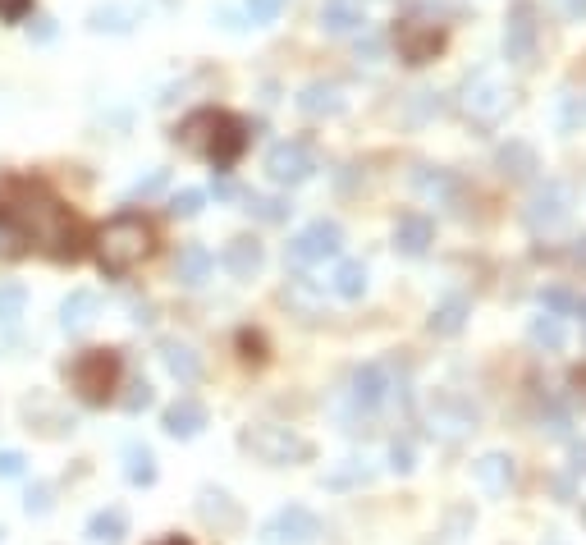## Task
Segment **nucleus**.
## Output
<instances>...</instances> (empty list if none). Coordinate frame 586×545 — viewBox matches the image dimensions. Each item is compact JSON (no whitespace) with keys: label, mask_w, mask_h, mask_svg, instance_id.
<instances>
[{"label":"nucleus","mask_w":586,"mask_h":545,"mask_svg":"<svg viewBox=\"0 0 586 545\" xmlns=\"http://www.w3.org/2000/svg\"><path fill=\"white\" fill-rule=\"evenodd\" d=\"M152 248H156V229L142 216H115L97 234V262H101V271L115 275V280L147 262Z\"/></svg>","instance_id":"1"},{"label":"nucleus","mask_w":586,"mask_h":545,"mask_svg":"<svg viewBox=\"0 0 586 545\" xmlns=\"http://www.w3.org/2000/svg\"><path fill=\"white\" fill-rule=\"evenodd\" d=\"M458 110H463L472 124H481V129H495V124L513 110V88L500 74L477 69V74H467L463 88H458Z\"/></svg>","instance_id":"2"},{"label":"nucleus","mask_w":586,"mask_h":545,"mask_svg":"<svg viewBox=\"0 0 586 545\" xmlns=\"http://www.w3.org/2000/svg\"><path fill=\"white\" fill-rule=\"evenodd\" d=\"M120 353L115 349H83L74 358V367H69V381H74L78 399L92 408H101L115 394V385H120Z\"/></svg>","instance_id":"3"},{"label":"nucleus","mask_w":586,"mask_h":545,"mask_svg":"<svg viewBox=\"0 0 586 545\" xmlns=\"http://www.w3.org/2000/svg\"><path fill=\"white\" fill-rule=\"evenodd\" d=\"M243 449H252V454H257L261 463H271V468L307 463V458L316 454L312 440H303L298 431H289V426H271V422H261V426H252V431H243Z\"/></svg>","instance_id":"4"},{"label":"nucleus","mask_w":586,"mask_h":545,"mask_svg":"<svg viewBox=\"0 0 586 545\" xmlns=\"http://www.w3.org/2000/svg\"><path fill=\"white\" fill-rule=\"evenodd\" d=\"M536 42H541V23H536V5L532 0H513L509 19H504V60L509 65H532L536 60Z\"/></svg>","instance_id":"5"},{"label":"nucleus","mask_w":586,"mask_h":545,"mask_svg":"<svg viewBox=\"0 0 586 545\" xmlns=\"http://www.w3.org/2000/svg\"><path fill=\"white\" fill-rule=\"evenodd\" d=\"M568 216H573V188H568L564 179H545L532 193V202H527V225H532V234H554L559 225H568Z\"/></svg>","instance_id":"6"},{"label":"nucleus","mask_w":586,"mask_h":545,"mask_svg":"<svg viewBox=\"0 0 586 545\" xmlns=\"http://www.w3.org/2000/svg\"><path fill=\"white\" fill-rule=\"evenodd\" d=\"M339 252H344V229L335 220H312L298 239H289L293 266H316V262H326V257H339Z\"/></svg>","instance_id":"7"},{"label":"nucleus","mask_w":586,"mask_h":545,"mask_svg":"<svg viewBox=\"0 0 586 545\" xmlns=\"http://www.w3.org/2000/svg\"><path fill=\"white\" fill-rule=\"evenodd\" d=\"M266 175L275 184L293 188V184H307L316 175V156L307 142H275L271 152H266Z\"/></svg>","instance_id":"8"},{"label":"nucleus","mask_w":586,"mask_h":545,"mask_svg":"<svg viewBox=\"0 0 586 545\" xmlns=\"http://www.w3.org/2000/svg\"><path fill=\"white\" fill-rule=\"evenodd\" d=\"M266 536L280 545H312L321 536V518L312 509H303V504H284L271 523H266Z\"/></svg>","instance_id":"9"},{"label":"nucleus","mask_w":586,"mask_h":545,"mask_svg":"<svg viewBox=\"0 0 586 545\" xmlns=\"http://www.w3.org/2000/svg\"><path fill=\"white\" fill-rule=\"evenodd\" d=\"M477 426V408L467 404V399H454V394H440L431 404V431L445 440H463L467 431Z\"/></svg>","instance_id":"10"},{"label":"nucleus","mask_w":586,"mask_h":545,"mask_svg":"<svg viewBox=\"0 0 586 545\" xmlns=\"http://www.w3.org/2000/svg\"><path fill=\"white\" fill-rule=\"evenodd\" d=\"M394 42H399V55L408 60V65H426V60H435V55H440L445 33H440V28H431V23L408 19L399 33H394Z\"/></svg>","instance_id":"11"},{"label":"nucleus","mask_w":586,"mask_h":545,"mask_svg":"<svg viewBox=\"0 0 586 545\" xmlns=\"http://www.w3.org/2000/svg\"><path fill=\"white\" fill-rule=\"evenodd\" d=\"M472 477H477V486L486 495H509L513 481H518V463H513V454H504V449H490V454H481L477 463H472Z\"/></svg>","instance_id":"12"},{"label":"nucleus","mask_w":586,"mask_h":545,"mask_svg":"<svg viewBox=\"0 0 586 545\" xmlns=\"http://www.w3.org/2000/svg\"><path fill=\"white\" fill-rule=\"evenodd\" d=\"M243 147H248L243 124L234 120V115H216V129H211V142H207V161L216 165V170H229V165L243 156Z\"/></svg>","instance_id":"13"},{"label":"nucleus","mask_w":586,"mask_h":545,"mask_svg":"<svg viewBox=\"0 0 586 545\" xmlns=\"http://www.w3.org/2000/svg\"><path fill=\"white\" fill-rule=\"evenodd\" d=\"M207 404L202 399H193V394H184V399H174L170 408H165V417H161V426L170 431L174 440H193V436H202L207 431Z\"/></svg>","instance_id":"14"},{"label":"nucleus","mask_w":586,"mask_h":545,"mask_svg":"<svg viewBox=\"0 0 586 545\" xmlns=\"http://www.w3.org/2000/svg\"><path fill=\"white\" fill-rule=\"evenodd\" d=\"M435 243V220L422 211H408V216L394 220V248L403 257H426V248Z\"/></svg>","instance_id":"15"},{"label":"nucleus","mask_w":586,"mask_h":545,"mask_svg":"<svg viewBox=\"0 0 586 545\" xmlns=\"http://www.w3.org/2000/svg\"><path fill=\"white\" fill-rule=\"evenodd\" d=\"M353 404L362 408V413H376L380 404H385V394H390V371L380 367V362H367V367L353 371Z\"/></svg>","instance_id":"16"},{"label":"nucleus","mask_w":586,"mask_h":545,"mask_svg":"<svg viewBox=\"0 0 586 545\" xmlns=\"http://www.w3.org/2000/svg\"><path fill=\"white\" fill-rule=\"evenodd\" d=\"M413 188H417V197H426V202H435V207H454V202H458L454 170H440V165H417V170H413Z\"/></svg>","instance_id":"17"},{"label":"nucleus","mask_w":586,"mask_h":545,"mask_svg":"<svg viewBox=\"0 0 586 545\" xmlns=\"http://www.w3.org/2000/svg\"><path fill=\"white\" fill-rule=\"evenodd\" d=\"M220 266H225L234 280H252V275L266 266V248H261L257 239H248V234H243V239H229V243H225V257H220Z\"/></svg>","instance_id":"18"},{"label":"nucleus","mask_w":586,"mask_h":545,"mask_svg":"<svg viewBox=\"0 0 586 545\" xmlns=\"http://www.w3.org/2000/svg\"><path fill=\"white\" fill-rule=\"evenodd\" d=\"M495 165H500V175L513 179V184H522V179H532L536 170H541V161H536V147L532 142H522V138H509L495 152Z\"/></svg>","instance_id":"19"},{"label":"nucleus","mask_w":586,"mask_h":545,"mask_svg":"<svg viewBox=\"0 0 586 545\" xmlns=\"http://www.w3.org/2000/svg\"><path fill=\"white\" fill-rule=\"evenodd\" d=\"M321 28L330 37H348V33H362L367 28V10L358 0H326L321 5Z\"/></svg>","instance_id":"20"},{"label":"nucleus","mask_w":586,"mask_h":545,"mask_svg":"<svg viewBox=\"0 0 586 545\" xmlns=\"http://www.w3.org/2000/svg\"><path fill=\"white\" fill-rule=\"evenodd\" d=\"M211 271H216V257H211V248H202V243H188V248H179V257H174V275H179V284H188V289L207 284Z\"/></svg>","instance_id":"21"},{"label":"nucleus","mask_w":586,"mask_h":545,"mask_svg":"<svg viewBox=\"0 0 586 545\" xmlns=\"http://www.w3.org/2000/svg\"><path fill=\"white\" fill-rule=\"evenodd\" d=\"M87 28H92V33L124 37V33H133V28H138V10H133V5H124V0H106V5H97V10L87 14Z\"/></svg>","instance_id":"22"},{"label":"nucleus","mask_w":586,"mask_h":545,"mask_svg":"<svg viewBox=\"0 0 586 545\" xmlns=\"http://www.w3.org/2000/svg\"><path fill=\"white\" fill-rule=\"evenodd\" d=\"M97 312H101V298L92 294V289H74V294L60 303V326H65L69 335H83V330L97 321Z\"/></svg>","instance_id":"23"},{"label":"nucleus","mask_w":586,"mask_h":545,"mask_svg":"<svg viewBox=\"0 0 586 545\" xmlns=\"http://www.w3.org/2000/svg\"><path fill=\"white\" fill-rule=\"evenodd\" d=\"M348 101H344V88L339 83H307L303 92H298V110L303 115H312V120H321V115H339Z\"/></svg>","instance_id":"24"},{"label":"nucleus","mask_w":586,"mask_h":545,"mask_svg":"<svg viewBox=\"0 0 586 545\" xmlns=\"http://www.w3.org/2000/svg\"><path fill=\"white\" fill-rule=\"evenodd\" d=\"M467 317H472V303H467L463 294H454V298H445V303H435V312H431V335H440V339H454V335H463L467 330Z\"/></svg>","instance_id":"25"},{"label":"nucleus","mask_w":586,"mask_h":545,"mask_svg":"<svg viewBox=\"0 0 586 545\" xmlns=\"http://www.w3.org/2000/svg\"><path fill=\"white\" fill-rule=\"evenodd\" d=\"M161 362H165V371H170L179 385H197V381H202V358H197L188 344H179V339H165V344H161Z\"/></svg>","instance_id":"26"},{"label":"nucleus","mask_w":586,"mask_h":545,"mask_svg":"<svg viewBox=\"0 0 586 545\" xmlns=\"http://www.w3.org/2000/svg\"><path fill=\"white\" fill-rule=\"evenodd\" d=\"M124 536H129V513H124L120 504H110V509H97L92 518H87V541H97V545H120Z\"/></svg>","instance_id":"27"},{"label":"nucleus","mask_w":586,"mask_h":545,"mask_svg":"<svg viewBox=\"0 0 586 545\" xmlns=\"http://www.w3.org/2000/svg\"><path fill=\"white\" fill-rule=\"evenodd\" d=\"M216 115H220V110H197V115H188V120L179 124V147H184V152H193V156H207Z\"/></svg>","instance_id":"28"},{"label":"nucleus","mask_w":586,"mask_h":545,"mask_svg":"<svg viewBox=\"0 0 586 545\" xmlns=\"http://www.w3.org/2000/svg\"><path fill=\"white\" fill-rule=\"evenodd\" d=\"M527 339H532L536 349H545V353H564V349H568V326H564V317H550V312L532 317V326H527Z\"/></svg>","instance_id":"29"},{"label":"nucleus","mask_w":586,"mask_h":545,"mask_svg":"<svg viewBox=\"0 0 586 545\" xmlns=\"http://www.w3.org/2000/svg\"><path fill=\"white\" fill-rule=\"evenodd\" d=\"M197 513H202V523H211V527H239L243 523L239 504H229L225 491H202V500H197Z\"/></svg>","instance_id":"30"},{"label":"nucleus","mask_w":586,"mask_h":545,"mask_svg":"<svg viewBox=\"0 0 586 545\" xmlns=\"http://www.w3.org/2000/svg\"><path fill=\"white\" fill-rule=\"evenodd\" d=\"M28 248H33V239L23 234V225L10 211L0 207V262H19V257H28Z\"/></svg>","instance_id":"31"},{"label":"nucleus","mask_w":586,"mask_h":545,"mask_svg":"<svg viewBox=\"0 0 586 545\" xmlns=\"http://www.w3.org/2000/svg\"><path fill=\"white\" fill-rule=\"evenodd\" d=\"M124 477L133 486H156V454L147 445H129L124 449Z\"/></svg>","instance_id":"32"},{"label":"nucleus","mask_w":586,"mask_h":545,"mask_svg":"<svg viewBox=\"0 0 586 545\" xmlns=\"http://www.w3.org/2000/svg\"><path fill=\"white\" fill-rule=\"evenodd\" d=\"M541 307L550 312V317H582V298L568 289V284H545L541 289Z\"/></svg>","instance_id":"33"},{"label":"nucleus","mask_w":586,"mask_h":545,"mask_svg":"<svg viewBox=\"0 0 586 545\" xmlns=\"http://www.w3.org/2000/svg\"><path fill=\"white\" fill-rule=\"evenodd\" d=\"M335 294L348 298V303H358V298L367 294V266H362V262H339V271H335Z\"/></svg>","instance_id":"34"},{"label":"nucleus","mask_w":586,"mask_h":545,"mask_svg":"<svg viewBox=\"0 0 586 545\" xmlns=\"http://www.w3.org/2000/svg\"><path fill=\"white\" fill-rule=\"evenodd\" d=\"M23 307H28V289L14 280L0 284V326H10V321L23 317Z\"/></svg>","instance_id":"35"},{"label":"nucleus","mask_w":586,"mask_h":545,"mask_svg":"<svg viewBox=\"0 0 586 545\" xmlns=\"http://www.w3.org/2000/svg\"><path fill=\"white\" fill-rule=\"evenodd\" d=\"M248 211L261 220V225H280V220H289L293 207L284 202V197H261V193H252V197H248Z\"/></svg>","instance_id":"36"},{"label":"nucleus","mask_w":586,"mask_h":545,"mask_svg":"<svg viewBox=\"0 0 586 545\" xmlns=\"http://www.w3.org/2000/svg\"><path fill=\"white\" fill-rule=\"evenodd\" d=\"M202 207H207V193H202V188H184V193L170 197V216H179V220L202 216Z\"/></svg>","instance_id":"37"},{"label":"nucleus","mask_w":586,"mask_h":545,"mask_svg":"<svg viewBox=\"0 0 586 545\" xmlns=\"http://www.w3.org/2000/svg\"><path fill=\"white\" fill-rule=\"evenodd\" d=\"M284 10V0H243V14H248L252 28H266V23H275Z\"/></svg>","instance_id":"38"},{"label":"nucleus","mask_w":586,"mask_h":545,"mask_svg":"<svg viewBox=\"0 0 586 545\" xmlns=\"http://www.w3.org/2000/svg\"><path fill=\"white\" fill-rule=\"evenodd\" d=\"M51 486H46V481H37V486H28V495H23V509L28 513H37V518H46V513H51Z\"/></svg>","instance_id":"39"},{"label":"nucleus","mask_w":586,"mask_h":545,"mask_svg":"<svg viewBox=\"0 0 586 545\" xmlns=\"http://www.w3.org/2000/svg\"><path fill=\"white\" fill-rule=\"evenodd\" d=\"M577 124H586V101L582 97H564V110H559V129L573 133Z\"/></svg>","instance_id":"40"},{"label":"nucleus","mask_w":586,"mask_h":545,"mask_svg":"<svg viewBox=\"0 0 586 545\" xmlns=\"http://www.w3.org/2000/svg\"><path fill=\"white\" fill-rule=\"evenodd\" d=\"M120 404H124V413H142V408H152V385H147V381H133L129 394H124Z\"/></svg>","instance_id":"41"},{"label":"nucleus","mask_w":586,"mask_h":545,"mask_svg":"<svg viewBox=\"0 0 586 545\" xmlns=\"http://www.w3.org/2000/svg\"><path fill=\"white\" fill-rule=\"evenodd\" d=\"M390 468L403 472V477L417 468V454H413V445H408V440H394V445H390Z\"/></svg>","instance_id":"42"},{"label":"nucleus","mask_w":586,"mask_h":545,"mask_svg":"<svg viewBox=\"0 0 586 545\" xmlns=\"http://www.w3.org/2000/svg\"><path fill=\"white\" fill-rule=\"evenodd\" d=\"M165 179H170V170H152L147 179H138V184L129 188V202H138V197H152V193H161L165 188Z\"/></svg>","instance_id":"43"},{"label":"nucleus","mask_w":586,"mask_h":545,"mask_svg":"<svg viewBox=\"0 0 586 545\" xmlns=\"http://www.w3.org/2000/svg\"><path fill=\"white\" fill-rule=\"evenodd\" d=\"M23 463H28V458H23L19 449H0V481L23 477Z\"/></svg>","instance_id":"44"},{"label":"nucleus","mask_w":586,"mask_h":545,"mask_svg":"<svg viewBox=\"0 0 586 545\" xmlns=\"http://www.w3.org/2000/svg\"><path fill=\"white\" fill-rule=\"evenodd\" d=\"M33 14V0H0V19L5 23H19Z\"/></svg>","instance_id":"45"},{"label":"nucleus","mask_w":586,"mask_h":545,"mask_svg":"<svg viewBox=\"0 0 586 545\" xmlns=\"http://www.w3.org/2000/svg\"><path fill=\"white\" fill-rule=\"evenodd\" d=\"M28 37H33V42H51V37H55V19H51V14H33Z\"/></svg>","instance_id":"46"},{"label":"nucleus","mask_w":586,"mask_h":545,"mask_svg":"<svg viewBox=\"0 0 586 545\" xmlns=\"http://www.w3.org/2000/svg\"><path fill=\"white\" fill-rule=\"evenodd\" d=\"M239 344H243V358H248V362H261V358H266V353H261V349H266V344H261V335H248V330H243Z\"/></svg>","instance_id":"47"},{"label":"nucleus","mask_w":586,"mask_h":545,"mask_svg":"<svg viewBox=\"0 0 586 545\" xmlns=\"http://www.w3.org/2000/svg\"><path fill=\"white\" fill-rule=\"evenodd\" d=\"M554 5H559L573 23H586V0H554Z\"/></svg>","instance_id":"48"},{"label":"nucleus","mask_w":586,"mask_h":545,"mask_svg":"<svg viewBox=\"0 0 586 545\" xmlns=\"http://www.w3.org/2000/svg\"><path fill=\"white\" fill-rule=\"evenodd\" d=\"M211 193H216L220 202H229V197H234V184H229V179H216V188H211Z\"/></svg>","instance_id":"49"},{"label":"nucleus","mask_w":586,"mask_h":545,"mask_svg":"<svg viewBox=\"0 0 586 545\" xmlns=\"http://www.w3.org/2000/svg\"><path fill=\"white\" fill-rule=\"evenodd\" d=\"M573 472H586V445H573Z\"/></svg>","instance_id":"50"},{"label":"nucleus","mask_w":586,"mask_h":545,"mask_svg":"<svg viewBox=\"0 0 586 545\" xmlns=\"http://www.w3.org/2000/svg\"><path fill=\"white\" fill-rule=\"evenodd\" d=\"M161 545H193V541H184V536H170V541H161Z\"/></svg>","instance_id":"51"},{"label":"nucleus","mask_w":586,"mask_h":545,"mask_svg":"<svg viewBox=\"0 0 586 545\" xmlns=\"http://www.w3.org/2000/svg\"><path fill=\"white\" fill-rule=\"evenodd\" d=\"M582 312H586V307H582Z\"/></svg>","instance_id":"52"}]
</instances>
